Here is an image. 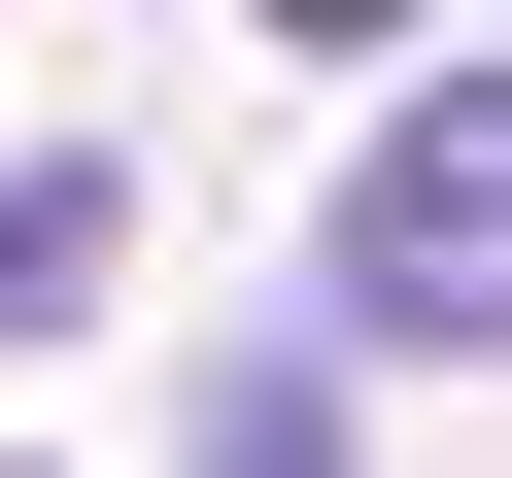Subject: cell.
<instances>
[{"mask_svg": "<svg viewBox=\"0 0 512 478\" xmlns=\"http://www.w3.org/2000/svg\"><path fill=\"white\" fill-rule=\"evenodd\" d=\"M342 342H512V69H444L342 171Z\"/></svg>", "mask_w": 512, "mask_h": 478, "instance_id": "cell-1", "label": "cell"}, {"mask_svg": "<svg viewBox=\"0 0 512 478\" xmlns=\"http://www.w3.org/2000/svg\"><path fill=\"white\" fill-rule=\"evenodd\" d=\"M274 35H342V69H376V35H444V0H274Z\"/></svg>", "mask_w": 512, "mask_h": 478, "instance_id": "cell-4", "label": "cell"}, {"mask_svg": "<svg viewBox=\"0 0 512 478\" xmlns=\"http://www.w3.org/2000/svg\"><path fill=\"white\" fill-rule=\"evenodd\" d=\"M103 239H137L103 171H0V342H69V308H103Z\"/></svg>", "mask_w": 512, "mask_h": 478, "instance_id": "cell-2", "label": "cell"}, {"mask_svg": "<svg viewBox=\"0 0 512 478\" xmlns=\"http://www.w3.org/2000/svg\"><path fill=\"white\" fill-rule=\"evenodd\" d=\"M205 478H342V376H205Z\"/></svg>", "mask_w": 512, "mask_h": 478, "instance_id": "cell-3", "label": "cell"}]
</instances>
